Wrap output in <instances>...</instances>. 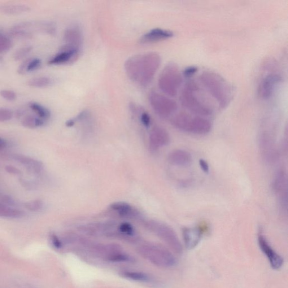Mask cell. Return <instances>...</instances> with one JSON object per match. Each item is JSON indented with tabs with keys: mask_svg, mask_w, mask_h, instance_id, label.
<instances>
[{
	"mask_svg": "<svg viewBox=\"0 0 288 288\" xmlns=\"http://www.w3.org/2000/svg\"><path fill=\"white\" fill-rule=\"evenodd\" d=\"M82 33L78 26L72 25L65 30L64 41L65 45L80 50L82 43Z\"/></svg>",
	"mask_w": 288,
	"mask_h": 288,
	"instance_id": "18",
	"label": "cell"
},
{
	"mask_svg": "<svg viewBox=\"0 0 288 288\" xmlns=\"http://www.w3.org/2000/svg\"><path fill=\"white\" fill-rule=\"evenodd\" d=\"M30 23H22L17 24L10 30L12 36L21 39H29L33 36L32 27Z\"/></svg>",
	"mask_w": 288,
	"mask_h": 288,
	"instance_id": "21",
	"label": "cell"
},
{
	"mask_svg": "<svg viewBox=\"0 0 288 288\" xmlns=\"http://www.w3.org/2000/svg\"><path fill=\"white\" fill-rule=\"evenodd\" d=\"M79 52V49H76L67 45H64L58 53L55 55L49 60L48 64L50 65H62L72 62Z\"/></svg>",
	"mask_w": 288,
	"mask_h": 288,
	"instance_id": "15",
	"label": "cell"
},
{
	"mask_svg": "<svg viewBox=\"0 0 288 288\" xmlns=\"http://www.w3.org/2000/svg\"><path fill=\"white\" fill-rule=\"evenodd\" d=\"M41 65V60L39 58L26 59L19 67L17 72L20 75H23L26 73L33 72L40 68Z\"/></svg>",
	"mask_w": 288,
	"mask_h": 288,
	"instance_id": "24",
	"label": "cell"
},
{
	"mask_svg": "<svg viewBox=\"0 0 288 288\" xmlns=\"http://www.w3.org/2000/svg\"><path fill=\"white\" fill-rule=\"evenodd\" d=\"M260 147L264 159L269 163H276L279 157V152L276 141L273 135L264 132L260 137Z\"/></svg>",
	"mask_w": 288,
	"mask_h": 288,
	"instance_id": "11",
	"label": "cell"
},
{
	"mask_svg": "<svg viewBox=\"0 0 288 288\" xmlns=\"http://www.w3.org/2000/svg\"><path fill=\"white\" fill-rule=\"evenodd\" d=\"M273 187L282 209L287 212L288 207V178L287 172L285 169H280L275 174Z\"/></svg>",
	"mask_w": 288,
	"mask_h": 288,
	"instance_id": "9",
	"label": "cell"
},
{
	"mask_svg": "<svg viewBox=\"0 0 288 288\" xmlns=\"http://www.w3.org/2000/svg\"><path fill=\"white\" fill-rule=\"evenodd\" d=\"M25 215V212L20 209L7 206L0 203V217L12 219H20L24 217Z\"/></svg>",
	"mask_w": 288,
	"mask_h": 288,
	"instance_id": "23",
	"label": "cell"
},
{
	"mask_svg": "<svg viewBox=\"0 0 288 288\" xmlns=\"http://www.w3.org/2000/svg\"><path fill=\"white\" fill-rule=\"evenodd\" d=\"M141 121L143 126L146 128H149L151 124V118L149 113L146 112L142 113Z\"/></svg>",
	"mask_w": 288,
	"mask_h": 288,
	"instance_id": "36",
	"label": "cell"
},
{
	"mask_svg": "<svg viewBox=\"0 0 288 288\" xmlns=\"http://www.w3.org/2000/svg\"><path fill=\"white\" fill-rule=\"evenodd\" d=\"M110 210L124 219L142 220L141 213L128 203L116 202L110 204Z\"/></svg>",
	"mask_w": 288,
	"mask_h": 288,
	"instance_id": "14",
	"label": "cell"
},
{
	"mask_svg": "<svg viewBox=\"0 0 288 288\" xmlns=\"http://www.w3.org/2000/svg\"><path fill=\"white\" fill-rule=\"evenodd\" d=\"M32 49L33 47L30 46L20 48L15 52L14 54V60L19 61L24 59L32 51Z\"/></svg>",
	"mask_w": 288,
	"mask_h": 288,
	"instance_id": "31",
	"label": "cell"
},
{
	"mask_svg": "<svg viewBox=\"0 0 288 288\" xmlns=\"http://www.w3.org/2000/svg\"><path fill=\"white\" fill-rule=\"evenodd\" d=\"M13 158L28 171L33 174L41 173L44 168L42 161L22 154H15Z\"/></svg>",
	"mask_w": 288,
	"mask_h": 288,
	"instance_id": "17",
	"label": "cell"
},
{
	"mask_svg": "<svg viewBox=\"0 0 288 288\" xmlns=\"http://www.w3.org/2000/svg\"><path fill=\"white\" fill-rule=\"evenodd\" d=\"M168 161L170 163L176 166L186 167L191 163L192 156L188 151L177 149L170 152Z\"/></svg>",
	"mask_w": 288,
	"mask_h": 288,
	"instance_id": "20",
	"label": "cell"
},
{
	"mask_svg": "<svg viewBox=\"0 0 288 288\" xmlns=\"http://www.w3.org/2000/svg\"><path fill=\"white\" fill-rule=\"evenodd\" d=\"M1 97L7 101L13 102L17 99V95L14 91L9 90H2L0 91Z\"/></svg>",
	"mask_w": 288,
	"mask_h": 288,
	"instance_id": "35",
	"label": "cell"
},
{
	"mask_svg": "<svg viewBox=\"0 0 288 288\" xmlns=\"http://www.w3.org/2000/svg\"><path fill=\"white\" fill-rule=\"evenodd\" d=\"M24 207L30 212L37 213L43 210L45 204L41 199H34L24 203Z\"/></svg>",
	"mask_w": 288,
	"mask_h": 288,
	"instance_id": "29",
	"label": "cell"
},
{
	"mask_svg": "<svg viewBox=\"0 0 288 288\" xmlns=\"http://www.w3.org/2000/svg\"><path fill=\"white\" fill-rule=\"evenodd\" d=\"M11 38L6 34L0 32V54L5 53L12 46Z\"/></svg>",
	"mask_w": 288,
	"mask_h": 288,
	"instance_id": "30",
	"label": "cell"
},
{
	"mask_svg": "<svg viewBox=\"0 0 288 288\" xmlns=\"http://www.w3.org/2000/svg\"><path fill=\"white\" fill-rule=\"evenodd\" d=\"M199 85L194 80L186 83L181 91L180 100L181 106L191 114L203 117L213 115L214 108Z\"/></svg>",
	"mask_w": 288,
	"mask_h": 288,
	"instance_id": "2",
	"label": "cell"
},
{
	"mask_svg": "<svg viewBox=\"0 0 288 288\" xmlns=\"http://www.w3.org/2000/svg\"><path fill=\"white\" fill-rule=\"evenodd\" d=\"M29 108L40 119L46 121L50 119L51 112L49 109L36 102H30Z\"/></svg>",
	"mask_w": 288,
	"mask_h": 288,
	"instance_id": "27",
	"label": "cell"
},
{
	"mask_svg": "<svg viewBox=\"0 0 288 288\" xmlns=\"http://www.w3.org/2000/svg\"><path fill=\"white\" fill-rule=\"evenodd\" d=\"M0 203L11 207L16 208L17 206L16 200L9 195L0 193Z\"/></svg>",
	"mask_w": 288,
	"mask_h": 288,
	"instance_id": "32",
	"label": "cell"
},
{
	"mask_svg": "<svg viewBox=\"0 0 288 288\" xmlns=\"http://www.w3.org/2000/svg\"><path fill=\"white\" fill-rule=\"evenodd\" d=\"M282 76L278 72H270L262 78L258 87L259 97L263 99L267 100L271 98L282 81Z\"/></svg>",
	"mask_w": 288,
	"mask_h": 288,
	"instance_id": "10",
	"label": "cell"
},
{
	"mask_svg": "<svg viewBox=\"0 0 288 288\" xmlns=\"http://www.w3.org/2000/svg\"><path fill=\"white\" fill-rule=\"evenodd\" d=\"M200 83L222 109L229 106L234 97V88L219 73L204 71L200 75Z\"/></svg>",
	"mask_w": 288,
	"mask_h": 288,
	"instance_id": "3",
	"label": "cell"
},
{
	"mask_svg": "<svg viewBox=\"0 0 288 288\" xmlns=\"http://www.w3.org/2000/svg\"><path fill=\"white\" fill-rule=\"evenodd\" d=\"M143 223L146 229L162 240L174 253L178 255L182 254V244L175 231L171 227L153 220H143Z\"/></svg>",
	"mask_w": 288,
	"mask_h": 288,
	"instance_id": "7",
	"label": "cell"
},
{
	"mask_svg": "<svg viewBox=\"0 0 288 288\" xmlns=\"http://www.w3.org/2000/svg\"><path fill=\"white\" fill-rule=\"evenodd\" d=\"M198 71V68L195 66H191L186 68L184 72H182V75L184 77L189 78L197 72Z\"/></svg>",
	"mask_w": 288,
	"mask_h": 288,
	"instance_id": "37",
	"label": "cell"
},
{
	"mask_svg": "<svg viewBox=\"0 0 288 288\" xmlns=\"http://www.w3.org/2000/svg\"><path fill=\"white\" fill-rule=\"evenodd\" d=\"M30 10V7L28 5H22V4H12V5H5L0 7V11L5 14L11 15L21 14Z\"/></svg>",
	"mask_w": 288,
	"mask_h": 288,
	"instance_id": "26",
	"label": "cell"
},
{
	"mask_svg": "<svg viewBox=\"0 0 288 288\" xmlns=\"http://www.w3.org/2000/svg\"><path fill=\"white\" fill-rule=\"evenodd\" d=\"M50 240L52 247L56 250H60L64 247V243L57 235L51 234L50 236Z\"/></svg>",
	"mask_w": 288,
	"mask_h": 288,
	"instance_id": "34",
	"label": "cell"
},
{
	"mask_svg": "<svg viewBox=\"0 0 288 288\" xmlns=\"http://www.w3.org/2000/svg\"><path fill=\"white\" fill-rule=\"evenodd\" d=\"M120 274L122 277L134 282L145 283L155 282V279L150 276V275L142 272L126 270V271L121 272Z\"/></svg>",
	"mask_w": 288,
	"mask_h": 288,
	"instance_id": "22",
	"label": "cell"
},
{
	"mask_svg": "<svg viewBox=\"0 0 288 288\" xmlns=\"http://www.w3.org/2000/svg\"><path fill=\"white\" fill-rule=\"evenodd\" d=\"M202 231L198 228H185L182 230L183 240L187 250H193L202 238Z\"/></svg>",
	"mask_w": 288,
	"mask_h": 288,
	"instance_id": "16",
	"label": "cell"
},
{
	"mask_svg": "<svg viewBox=\"0 0 288 288\" xmlns=\"http://www.w3.org/2000/svg\"><path fill=\"white\" fill-rule=\"evenodd\" d=\"M137 251L144 259L158 267L168 269L177 265V260L172 253L159 244L143 243L138 247Z\"/></svg>",
	"mask_w": 288,
	"mask_h": 288,
	"instance_id": "5",
	"label": "cell"
},
{
	"mask_svg": "<svg viewBox=\"0 0 288 288\" xmlns=\"http://www.w3.org/2000/svg\"><path fill=\"white\" fill-rule=\"evenodd\" d=\"M171 141L169 134L165 129L155 126L149 135V147L152 151H156L160 148L167 146Z\"/></svg>",
	"mask_w": 288,
	"mask_h": 288,
	"instance_id": "13",
	"label": "cell"
},
{
	"mask_svg": "<svg viewBox=\"0 0 288 288\" xmlns=\"http://www.w3.org/2000/svg\"><path fill=\"white\" fill-rule=\"evenodd\" d=\"M45 122L36 115H29L23 118L21 123L25 128L36 129L44 126Z\"/></svg>",
	"mask_w": 288,
	"mask_h": 288,
	"instance_id": "25",
	"label": "cell"
},
{
	"mask_svg": "<svg viewBox=\"0 0 288 288\" xmlns=\"http://www.w3.org/2000/svg\"><path fill=\"white\" fill-rule=\"evenodd\" d=\"M53 83L52 78L46 76L31 78L28 81L27 85L34 88L42 89L51 86Z\"/></svg>",
	"mask_w": 288,
	"mask_h": 288,
	"instance_id": "28",
	"label": "cell"
},
{
	"mask_svg": "<svg viewBox=\"0 0 288 288\" xmlns=\"http://www.w3.org/2000/svg\"><path fill=\"white\" fill-rule=\"evenodd\" d=\"M7 143L5 140L0 138V149H4L7 146Z\"/></svg>",
	"mask_w": 288,
	"mask_h": 288,
	"instance_id": "41",
	"label": "cell"
},
{
	"mask_svg": "<svg viewBox=\"0 0 288 288\" xmlns=\"http://www.w3.org/2000/svg\"><path fill=\"white\" fill-rule=\"evenodd\" d=\"M149 102L155 114L162 119L173 117L177 111V104L174 100L156 91L149 94Z\"/></svg>",
	"mask_w": 288,
	"mask_h": 288,
	"instance_id": "8",
	"label": "cell"
},
{
	"mask_svg": "<svg viewBox=\"0 0 288 288\" xmlns=\"http://www.w3.org/2000/svg\"><path fill=\"white\" fill-rule=\"evenodd\" d=\"M22 185L24 186L27 189L33 190L34 188H36L37 186L34 184V182L32 181H29L26 180H21L20 181Z\"/></svg>",
	"mask_w": 288,
	"mask_h": 288,
	"instance_id": "40",
	"label": "cell"
},
{
	"mask_svg": "<svg viewBox=\"0 0 288 288\" xmlns=\"http://www.w3.org/2000/svg\"><path fill=\"white\" fill-rule=\"evenodd\" d=\"M14 116L13 112L7 108H0V122L10 121Z\"/></svg>",
	"mask_w": 288,
	"mask_h": 288,
	"instance_id": "33",
	"label": "cell"
},
{
	"mask_svg": "<svg viewBox=\"0 0 288 288\" xmlns=\"http://www.w3.org/2000/svg\"><path fill=\"white\" fill-rule=\"evenodd\" d=\"M5 171L12 175L19 176L21 175V172L20 169L13 165H7L5 167Z\"/></svg>",
	"mask_w": 288,
	"mask_h": 288,
	"instance_id": "38",
	"label": "cell"
},
{
	"mask_svg": "<svg viewBox=\"0 0 288 288\" xmlns=\"http://www.w3.org/2000/svg\"><path fill=\"white\" fill-rule=\"evenodd\" d=\"M174 33L171 30L156 28L144 34L141 38V42L147 43L167 40L173 37Z\"/></svg>",
	"mask_w": 288,
	"mask_h": 288,
	"instance_id": "19",
	"label": "cell"
},
{
	"mask_svg": "<svg viewBox=\"0 0 288 288\" xmlns=\"http://www.w3.org/2000/svg\"><path fill=\"white\" fill-rule=\"evenodd\" d=\"M183 84V75L176 64L168 63L160 74L159 89L169 97H175Z\"/></svg>",
	"mask_w": 288,
	"mask_h": 288,
	"instance_id": "6",
	"label": "cell"
},
{
	"mask_svg": "<svg viewBox=\"0 0 288 288\" xmlns=\"http://www.w3.org/2000/svg\"><path fill=\"white\" fill-rule=\"evenodd\" d=\"M199 165L200 168L202 169V171L208 173L209 171V167L208 163L207 162V161L205 160L204 159H201L199 160Z\"/></svg>",
	"mask_w": 288,
	"mask_h": 288,
	"instance_id": "39",
	"label": "cell"
},
{
	"mask_svg": "<svg viewBox=\"0 0 288 288\" xmlns=\"http://www.w3.org/2000/svg\"><path fill=\"white\" fill-rule=\"evenodd\" d=\"M258 243L260 250L267 257L271 267L274 270L281 269L284 264L283 257L274 250L263 234L259 235Z\"/></svg>",
	"mask_w": 288,
	"mask_h": 288,
	"instance_id": "12",
	"label": "cell"
},
{
	"mask_svg": "<svg viewBox=\"0 0 288 288\" xmlns=\"http://www.w3.org/2000/svg\"><path fill=\"white\" fill-rule=\"evenodd\" d=\"M174 128L181 132L198 135L210 133L212 125L207 118L196 116L187 112H180L174 115L171 119Z\"/></svg>",
	"mask_w": 288,
	"mask_h": 288,
	"instance_id": "4",
	"label": "cell"
},
{
	"mask_svg": "<svg viewBox=\"0 0 288 288\" xmlns=\"http://www.w3.org/2000/svg\"><path fill=\"white\" fill-rule=\"evenodd\" d=\"M161 58L155 52L135 55L125 63L126 75L131 80L140 86H149L159 69Z\"/></svg>",
	"mask_w": 288,
	"mask_h": 288,
	"instance_id": "1",
	"label": "cell"
}]
</instances>
